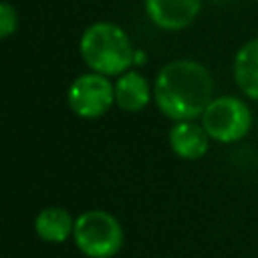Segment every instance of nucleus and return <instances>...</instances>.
<instances>
[{
	"label": "nucleus",
	"instance_id": "nucleus-3",
	"mask_svg": "<svg viewBox=\"0 0 258 258\" xmlns=\"http://www.w3.org/2000/svg\"><path fill=\"white\" fill-rule=\"evenodd\" d=\"M200 123L210 135L212 143L234 145L244 141L254 127V111L242 95H216L204 109Z\"/></svg>",
	"mask_w": 258,
	"mask_h": 258
},
{
	"label": "nucleus",
	"instance_id": "nucleus-2",
	"mask_svg": "<svg viewBox=\"0 0 258 258\" xmlns=\"http://www.w3.org/2000/svg\"><path fill=\"white\" fill-rule=\"evenodd\" d=\"M79 52L89 71L107 77H119L129 71L135 58V46L129 34L109 20L93 22L83 30Z\"/></svg>",
	"mask_w": 258,
	"mask_h": 258
},
{
	"label": "nucleus",
	"instance_id": "nucleus-11",
	"mask_svg": "<svg viewBox=\"0 0 258 258\" xmlns=\"http://www.w3.org/2000/svg\"><path fill=\"white\" fill-rule=\"evenodd\" d=\"M18 22H20V16L16 6L12 2L0 0V40L10 38L18 30Z\"/></svg>",
	"mask_w": 258,
	"mask_h": 258
},
{
	"label": "nucleus",
	"instance_id": "nucleus-1",
	"mask_svg": "<svg viewBox=\"0 0 258 258\" xmlns=\"http://www.w3.org/2000/svg\"><path fill=\"white\" fill-rule=\"evenodd\" d=\"M214 97V75L196 58H173L153 79V103L169 121L200 119Z\"/></svg>",
	"mask_w": 258,
	"mask_h": 258
},
{
	"label": "nucleus",
	"instance_id": "nucleus-12",
	"mask_svg": "<svg viewBox=\"0 0 258 258\" xmlns=\"http://www.w3.org/2000/svg\"><path fill=\"white\" fill-rule=\"evenodd\" d=\"M254 2H258V0H254Z\"/></svg>",
	"mask_w": 258,
	"mask_h": 258
},
{
	"label": "nucleus",
	"instance_id": "nucleus-5",
	"mask_svg": "<svg viewBox=\"0 0 258 258\" xmlns=\"http://www.w3.org/2000/svg\"><path fill=\"white\" fill-rule=\"evenodd\" d=\"M67 105L81 119H99L115 105V87L111 77L101 73H83L67 89Z\"/></svg>",
	"mask_w": 258,
	"mask_h": 258
},
{
	"label": "nucleus",
	"instance_id": "nucleus-6",
	"mask_svg": "<svg viewBox=\"0 0 258 258\" xmlns=\"http://www.w3.org/2000/svg\"><path fill=\"white\" fill-rule=\"evenodd\" d=\"M204 0H143L149 22L165 32L189 28L202 14Z\"/></svg>",
	"mask_w": 258,
	"mask_h": 258
},
{
	"label": "nucleus",
	"instance_id": "nucleus-4",
	"mask_svg": "<svg viewBox=\"0 0 258 258\" xmlns=\"http://www.w3.org/2000/svg\"><path fill=\"white\" fill-rule=\"evenodd\" d=\"M73 242L87 258H113L123 248L125 232L111 212L87 210L75 218Z\"/></svg>",
	"mask_w": 258,
	"mask_h": 258
},
{
	"label": "nucleus",
	"instance_id": "nucleus-7",
	"mask_svg": "<svg viewBox=\"0 0 258 258\" xmlns=\"http://www.w3.org/2000/svg\"><path fill=\"white\" fill-rule=\"evenodd\" d=\"M167 143L175 157L183 161H198L208 153L212 139L200 119H187L171 123L167 131Z\"/></svg>",
	"mask_w": 258,
	"mask_h": 258
},
{
	"label": "nucleus",
	"instance_id": "nucleus-10",
	"mask_svg": "<svg viewBox=\"0 0 258 258\" xmlns=\"http://www.w3.org/2000/svg\"><path fill=\"white\" fill-rule=\"evenodd\" d=\"M75 218L60 206H46L34 218V232L42 242L62 244L73 238Z\"/></svg>",
	"mask_w": 258,
	"mask_h": 258
},
{
	"label": "nucleus",
	"instance_id": "nucleus-9",
	"mask_svg": "<svg viewBox=\"0 0 258 258\" xmlns=\"http://www.w3.org/2000/svg\"><path fill=\"white\" fill-rule=\"evenodd\" d=\"M115 105L127 113H139L153 101V85L137 69H129L115 77Z\"/></svg>",
	"mask_w": 258,
	"mask_h": 258
},
{
	"label": "nucleus",
	"instance_id": "nucleus-8",
	"mask_svg": "<svg viewBox=\"0 0 258 258\" xmlns=\"http://www.w3.org/2000/svg\"><path fill=\"white\" fill-rule=\"evenodd\" d=\"M232 81L242 97L258 103V36L244 40L232 58Z\"/></svg>",
	"mask_w": 258,
	"mask_h": 258
}]
</instances>
